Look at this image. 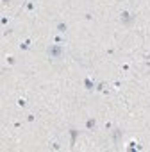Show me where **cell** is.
I'll return each mask as SVG.
<instances>
[{"label": "cell", "mask_w": 150, "mask_h": 152, "mask_svg": "<svg viewBox=\"0 0 150 152\" xmlns=\"http://www.w3.org/2000/svg\"><path fill=\"white\" fill-rule=\"evenodd\" d=\"M48 56H50V57H55V59H61V56H63V50H61L59 47L52 45V47L48 48Z\"/></svg>", "instance_id": "obj_1"}]
</instances>
